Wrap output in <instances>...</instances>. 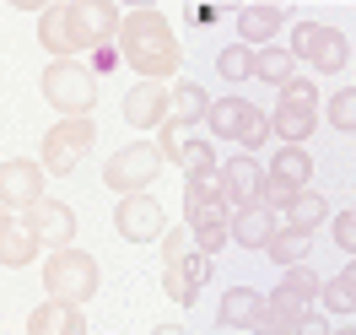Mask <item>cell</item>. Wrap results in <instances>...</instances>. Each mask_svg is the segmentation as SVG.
Returning <instances> with one entry per match:
<instances>
[{
	"mask_svg": "<svg viewBox=\"0 0 356 335\" xmlns=\"http://www.w3.org/2000/svg\"><path fill=\"white\" fill-rule=\"evenodd\" d=\"M113 44H119V60L135 65V76H146V81H168V76H178V65H184L178 33L168 27L162 11H130V17H119Z\"/></svg>",
	"mask_w": 356,
	"mask_h": 335,
	"instance_id": "obj_1",
	"label": "cell"
},
{
	"mask_svg": "<svg viewBox=\"0 0 356 335\" xmlns=\"http://www.w3.org/2000/svg\"><path fill=\"white\" fill-rule=\"evenodd\" d=\"M113 33H119V6H108V0H97V6H49L38 17V44L49 54H60V60H70L76 49L113 44Z\"/></svg>",
	"mask_w": 356,
	"mask_h": 335,
	"instance_id": "obj_2",
	"label": "cell"
},
{
	"mask_svg": "<svg viewBox=\"0 0 356 335\" xmlns=\"http://www.w3.org/2000/svg\"><path fill=\"white\" fill-rule=\"evenodd\" d=\"M318 125V87H313L308 76H291L286 87H281V103L270 114V130L286 135V146H302Z\"/></svg>",
	"mask_w": 356,
	"mask_h": 335,
	"instance_id": "obj_3",
	"label": "cell"
},
{
	"mask_svg": "<svg viewBox=\"0 0 356 335\" xmlns=\"http://www.w3.org/2000/svg\"><path fill=\"white\" fill-rule=\"evenodd\" d=\"M44 292L49 297H70V303H87L97 292V260L92 254H76V249H54L44 265Z\"/></svg>",
	"mask_w": 356,
	"mask_h": 335,
	"instance_id": "obj_4",
	"label": "cell"
},
{
	"mask_svg": "<svg viewBox=\"0 0 356 335\" xmlns=\"http://www.w3.org/2000/svg\"><path fill=\"white\" fill-rule=\"evenodd\" d=\"M205 125H211V135H222V141H238L243 152L265 146V135H270V119L254 109V103H243V98H222V103H211Z\"/></svg>",
	"mask_w": 356,
	"mask_h": 335,
	"instance_id": "obj_5",
	"label": "cell"
},
{
	"mask_svg": "<svg viewBox=\"0 0 356 335\" xmlns=\"http://www.w3.org/2000/svg\"><path fill=\"white\" fill-rule=\"evenodd\" d=\"M44 98H49V109H60V114H87L92 103H97V81H92V70H81L76 60H54V65L44 70Z\"/></svg>",
	"mask_w": 356,
	"mask_h": 335,
	"instance_id": "obj_6",
	"label": "cell"
},
{
	"mask_svg": "<svg viewBox=\"0 0 356 335\" xmlns=\"http://www.w3.org/2000/svg\"><path fill=\"white\" fill-rule=\"evenodd\" d=\"M92 135H97V125H92L87 114H76V119H65V125H49V135H44V168H49V173H76L81 157L92 152Z\"/></svg>",
	"mask_w": 356,
	"mask_h": 335,
	"instance_id": "obj_7",
	"label": "cell"
},
{
	"mask_svg": "<svg viewBox=\"0 0 356 335\" xmlns=\"http://www.w3.org/2000/svg\"><path fill=\"white\" fill-rule=\"evenodd\" d=\"M162 162H168V157L156 152V146L135 141V146H124V152H113V157H108L103 184H108V189H119V195H140V189H146L156 173H162Z\"/></svg>",
	"mask_w": 356,
	"mask_h": 335,
	"instance_id": "obj_8",
	"label": "cell"
},
{
	"mask_svg": "<svg viewBox=\"0 0 356 335\" xmlns=\"http://www.w3.org/2000/svg\"><path fill=\"white\" fill-rule=\"evenodd\" d=\"M291 54L308 60L313 70H324V76L346 70V38H340L334 27H324V22H302L297 27V33H291Z\"/></svg>",
	"mask_w": 356,
	"mask_h": 335,
	"instance_id": "obj_9",
	"label": "cell"
},
{
	"mask_svg": "<svg viewBox=\"0 0 356 335\" xmlns=\"http://www.w3.org/2000/svg\"><path fill=\"white\" fill-rule=\"evenodd\" d=\"M205 281H211V254L195 249V244L162 265V287H168V297H173L178 309H189V303H195V292H200Z\"/></svg>",
	"mask_w": 356,
	"mask_h": 335,
	"instance_id": "obj_10",
	"label": "cell"
},
{
	"mask_svg": "<svg viewBox=\"0 0 356 335\" xmlns=\"http://www.w3.org/2000/svg\"><path fill=\"white\" fill-rule=\"evenodd\" d=\"M113 227L130 238V244H146V238H156L162 227H168V211L140 189V195H124L119 201V211H113Z\"/></svg>",
	"mask_w": 356,
	"mask_h": 335,
	"instance_id": "obj_11",
	"label": "cell"
},
{
	"mask_svg": "<svg viewBox=\"0 0 356 335\" xmlns=\"http://www.w3.org/2000/svg\"><path fill=\"white\" fill-rule=\"evenodd\" d=\"M44 201V168L38 162H6L0 168V205H11V211H27V205Z\"/></svg>",
	"mask_w": 356,
	"mask_h": 335,
	"instance_id": "obj_12",
	"label": "cell"
},
{
	"mask_svg": "<svg viewBox=\"0 0 356 335\" xmlns=\"http://www.w3.org/2000/svg\"><path fill=\"white\" fill-rule=\"evenodd\" d=\"M22 222L33 227V233H38V244H49V249H65L70 238H76V217H70L65 201H38V205H27Z\"/></svg>",
	"mask_w": 356,
	"mask_h": 335,
	"instance_id": "obj_13",
	"label": "cell"
},
{
	"mask_svg": "<svg viewBox=\"0 0 356 335\" xmlns=\"http://www.w3.org/2000/svg\"><path fill=\"white\" fill-rule=\"evenodd\" d=\"M168 103H173V92L162 87V81H140V87L124 98V119H130L135 130H152L168 119Z\"/></svg>",
	"mask_w": 356,
	"mask_h": 335,
	"instance_id": "obj_14",
	"label": "cell"
},
{
	"mask_svg": "<svg viewBox=\"0 0 356 335\" xmlns=\"http://www.w3.org/2000/svg\"><path fill=\"white\" fill-rule=\"evenodd\" d=\"M189 238H195V249L216 254V249L232 238V217H227V201H211V205H200V211H189Z\"/></svg>",
	"mask_w": 356,
	"mask_h": 335,
	"instance_id": "obj_15",
	"label": "cell"
},
{
	"mask_svg": "<svg viewBox=\"0 0 356 335\" xmlns=\"http://www.w3.org/2000/svg\"><path fill=\"white\" fill-rule=\"evenodd\" d=\"M27 330H33V335H81V330H87V319H81V303H70V297H49L44 309L27 319Z\"/></svg>",
	"mask_w": 356,
	"mask_h": 335,
	"instance_id": "obj_16",
	"label": "cell"
},
{
	"mask_svg": "<svg viewBox=\"0 0 356 335\" xmlns=\"http://www.w3.org/2000/svg\"><path fill=\"white\" fill-rule=\"evenodd\" d=\"M275 227H281V222H275V211H270L265 201H248V205L232 211V238H238L243 249H265Z\"/></svg>",
	"mask_w": 356,
	"mask_h": 335,
	"instance_id": "obj_17",
	"label": "cell"
},
{
	"mask_svg": "<svg viewBox=\"0 0 356 335\" xmlns=\"http://www.w3.org/2000/svg\"><path fill=\"white\" fill-rule=\"evenodd\" d=\"M270 297H259L254 287H232L222 297V313H216V330H254L259 313H265Z\"/></svg>",
	"mask_w": 356,
	"mask_h": 335,
	"instance_id": "obj_18",
	"label": "cell"
},
{
	"mask_svg": "<svg viewBox=\"0 0 356 335\" xmlns=\"http://www.w3.org/2000/svg\"><path fill=\"white\" fill-rule=\"evenodd\" d=\"M259 184H265V173H259V162L254 157H232V162H222V189H227V205H248L259 201Z\"/></svg>",
	"mask_w": 356,
	"mask_h": 335,
	"instance_id": "obj_19",
	"label": "cell"
},
{
	"mask_svg": "<svg viewBox=\"0 0 356 335\" xmlns=\"http://www.w3.org/2000/svg\"><path fill=\"white\" fill-rule=\"evenodd\" d=\"M318 287H324V281H318L308 265H286L281 287L270 292V303H281V309H302V313H308V303L318 297Z\"/></svg>",
	"mask_w": 356,
	"mask_h": 335,
	"instance_id": "obj_20",
	"label": "cell"
},
{
	"mask_svg": "<svg viewBox=\"0 0 356 335\" xmlns=\"http://www.w3.org/2000/svg\"><path fill=\"white\" fill-rule=\"evenodd\" d=\"M265 254L275 260V265H308V254H313V233L308 227H275L270 233V244H265Z\"/></svg>",
	"mask_w": 356,
	"mask_h": 335,
	"instance_id": "obj_21",
	"label": "cell"
},
{
	"mask_svg": "<svg viewBox=\"0 0 356 335\" xmlns=\"http://www.w3.org/2000/svg\"><path fill=\"white\" fill-rule=\"evenodd\" d=\"M33 254H38V233H33L22 217H11V222L0 227V265L17 270V265H27Z\"/></svg>",
	"mask_w": 356,
	"mask_h": 335,
	"instance_id": "obj_22",
	"label": "cell"
},
{
	"mask_svg": "<svg viewBox=\"0 0 356 335\" xmlns=\"http://www.w3.org/2000/svg\"><path fill=\"white\" fill-rule=\"evenodd\" d=\"M281 6H243L238 11V33H243V44L254 49V44H265V38H275V27H281Z\"/></svg>",
	"mask_w": 356,
	"mask_h": 335,
	"instance_id": "obj_23",
	"label": "cell"
},
{
	"mask_svg": "<svg viewBox=\"0 0 356 335\" xmlns=\"http://www.w3.org/2000/svg\"><path fill=\"white\" fill-rule=\"evenodd\" d=\"M205 114H211V98H205L195 81H178V92H173V103H168V125H200Z\"/></svg>",
	"mask_w": 356,
	"mask_h": 335,
	"instance_id": "obj_24",
	"label": "cell"
},
{
	"mask_svg": "<svg viewBox=\"0 0 356 335\" xmlns=\"http://www.w3.org/2000/svg\"><path fill=\"white\" fill-rule=\"evenodd\" d=\"M254 76L286 87L291 76H297V54H291V49H259V54H254Z\"/></svg>",
	"mask_w": 356,
	"mask_h": 335,
	"instance_id": "obj_25",
	"label": "cell"
},
{
	"mask_svg": "<svg viewBox=\"0 0 356 335\" xmlns=\"http://www.w3.org/2000/svg\"><path fill=\"white\" fill-rule=\"evenodd\" d=\"M318 297L330 303V313H351L356 309V260L340 270V276H330V281L318 287Z\"/></svg>",
	"mask_w": 356,
	"mask_h": 335,
	"instance_id": "obj_26",
	"label": "cell"
},
{
	"mask_svg": "<svg viewBox=\"0 0 356 335\" xmlns=\"http://www.w3.org/2000/svg\"><path fill=\"white\" fill-rule=\"evenodd\" d=\"M211 201H227L222 168H216V173H195V179L184 184V211H200V205H211Z\"/></svg>",
	"mask_w": 356,
	"mask_h": 335,
	"instance_id": "obj_27",
	"label": "cell"
},
{
	"mask_svg": "<svg viewBox=\"0 0 356 335\" xmlns=\"http://www.w3.org/2000/svg\"><path fill=\"white\" fill-rule=\"evenodd\" d=\"M254 330H313V313H302V309H281V303H265V313H259V325Z\"/></svg>",
	"mask_w": 356,
	"mask_h": 335,
	"instance_id": "obj_28",
	"label": "cell"
},
{
	"mask_svg": "<svg viewBox=\"0 0 356 335\" xmlns=\"http://www.w3.org/2000/svg\"><path fill=\"white\" fill-rule=\"evenodd\" d=\"M324 217H330V205H324V195H313V189H302V195L286 205V222L291 227H308V233L324 222Z\"/></svg>",
	"mask_w": 356,
	"mask_h": 335,
	"instance_id": "obj_29",
	"label": "cell"
},
{
	"mask_svg": "<svg viewBox=\"0 0 356 335\" xmlns=\"http://www.w3.org/2000/svg\"><path fill=\"white\" fill-rule=\"evenodd\" d=\"M270 173H281V179H291V184H308V173H313L308 146H281V152H275V168H270Z\"/></svg>",
	"mask_w": 356,
	"mask_h": 335,
	"instance_id": "obj_30",
	"label": "cell"
},
{
	"mask_svg": "<svg viewBox=\"0 0 356 335\" xmlns=\"http://www.w3.org/2000/svg\"><path fill=\"white\" fill-rule=\"evenodd\" d=\"M178 168H184L189 179H195V173H216V146H211V141H184Z\"/></svg>",
	"mask_w": 356,
	"mask_h": 335,
	"instance_id": "obj_31",
	"label": "cell"
},
{
	"mask_svg": "<svg viewBox=\"0 0 356 335\" xmlns=\"http://www.w3.org/2000/svg\"><path fill=\"white\" fill-rule=\"evenodd\" d=\"M216 70H222L227 81H243V76H254V49H248V44H232V49H222Z\"/></svg>",
	"mask_w": 356,
	"mask_h": 335,
	"instance_id": "obj_32",
	"label": "cell"
},
{
	"mask_svg": "<svg viewBox=\"0 0 356 335\" xmlns=\"http://www.w3.org/2000/svg\"><path fill=\"white\" fill-rule=\"evenodd\" d=\"M297 195H302V184L281 179V173H265V184H259V201H265V205H281V211H286Z\"/></svg>",
	"mask_w": 356,
	"mask_h": 335,
	"instance_id": "obj_33",
	"label": "cell"
},
{
	"mask_svg": "<svg viewBox=\"0 0 356 335\" xmlns=\"http://www.w3.org/2000/svg\"><path fill=\"white\" fill-rule=\"evenodd\" d=\"M330 125H334V130H346V135L356 130V87H346V92H334V98H330Z\"/></svg>",
	"mask_w": 356,
	"mask_h": 335,
	"instance_id": "obj_34",
	"label": "cell"
},
{
	"mask_svg": "<svg viewBox=\"0 0 356 335\" xmlns=\"http://www.w3.org/2000/svg\"><path fill=\"white\" fill-rule=\"evenodd\" d=\"M334 244L346 249V254H356V211H340V217H334Z\"/></svg>",
	"mask_w": 356,
	"mask_h": 335,
	"instance_id": "obj_35",
	"label": "cell"
},
{
	"mask_svg": "<svg viewBox=\"0 0 356 335\" xmlns=\"http://www.w3.org/2000/svg\"><path fill=\"white\" fill-rule=\"evenodd\" d=\"M92 60H97V70H113V65H119V44H103Z\"/></svg>",
	"mask_w": 356,
	"mask_h": 335,
	"instance_id": "obj_36",
	"label": "cell"
},
{
	"mask_svg": "<svg viewBox=\"0 0 356 335\" xmlns=\"http://www.w3.org/2000/svg\"><path fill=\"white\" fill-rule=\"evenodd\" d=\"M6 222H11V205H0V227H6Z\"/></svg>",
	"mask_w": 356,
	"mask_h": 335,
	"instance_id": "obj_37",
	"label": "cell"
}]
</instances>
